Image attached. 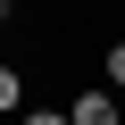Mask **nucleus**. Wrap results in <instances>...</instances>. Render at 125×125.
Here are the masks:
<instances>
[{
	"instance_id": "1",
	"label": "nucleus",
	"mask_w": 125,
	"mask_h": 125,
	"mask_svg": "<svg viewBox=\"0 0 125 125\" xmlns=\"http://www.w3.org/2000/svg\"><path fill=\"white\" fill-rule=\"evenodd\" d=\"M67 117H75V125H117V100H108V92H83Z\"/></svg>"
},
{
	"instance_id": "2",
	"label": "nucleus",
	"mask_w": 125,
	"mask_h": 125,
	"mask_svg": "<svg viewBox=\"0 0 125 125\" xmlns=\"http://www.w3.org/2000/svg\"><path fill=\"white\" fill-rule=\"evenodd\" d=\"M17 108H25V75H17V67H0V117H17Z\"/></svg>"
},
{
	"instance_id": "3",
	"label": "nucleus",
	"mask_w": 125,
	"mask_h": 125,
	"mask_svg": "<svg viewBox=\"0 0 125 125\" xmlns=\"http://www.w3.org/2000/svg\"><path fill=\"white\" fill-rule=\"evenodd\" d=\"M108 75H117V92H125V42H108Z\"/></svg>"
},
{
	"instance_id": "4",
	"label": "nucleus",
	"mask_w": 125,
	"mask_h": 125,
	"mask_svg": "<svg viewBox=\"0 0 125 125\" xmlns=\"http://www.w3.org/2000/svg\"><path fill=\"white\" fill-rule=\"evenodd\" d=\"M25 125H75V117H67V108H33Z\"/></svg>"
}]
</instances>
